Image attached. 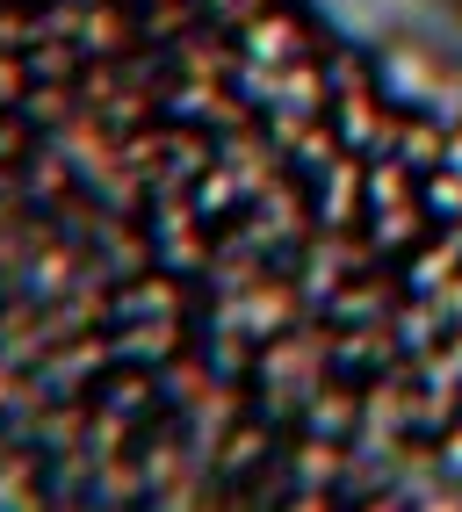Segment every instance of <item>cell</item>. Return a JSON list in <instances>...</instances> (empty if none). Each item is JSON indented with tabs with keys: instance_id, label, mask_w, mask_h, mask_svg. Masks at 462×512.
Wrapping results in <instances>:
<instances>
[{
	"instance_id": "6da1fadb",
	"label": "cell",
	"mask_w": 462,
	"mask_h": 512,
	"mask_svg": "<svg viewBox=\"0 0 462 512\" xmlns=\"http://www.w3.org/2000/svg\"><path fill=\"white\" fill-rule=\"evenodd\" d=\"M419 210H426V217H462V174H455V166L419 174Z\"/></svg>"
},
{
	"instance_id": "7a4b0ae2",
	"label": "cell",
	"mask_w": 462,
	"mask_h": 512,
	"mask_svg": "<svg viewBox=\"0 0 462 512\" xmlns=\"http://www.w3.org/2000/svg\"><path fill=\"white\" fill-rule=\"evenodd\" d=\"M354 181H361L354 166H333V174H325V188H318V217H325V224H333V217H347L354 202H361V188H354Z\"/></svg>"
},
{
	"instance_id": "3957f363",
	"label": "cell",
	"mask_w": 462,
	"mask_h": 512,
	"mask_svg": "<svg viewBox=\"0 0 462 512\" xmlns=\"http://www.w3.org/2000/svg\"><path fill=\"white\" fill-rule=\"evenodd\" d=\"M390 202H412V166H376L369 174V210H390Z\"/></svg>"
},
{
	"instance_id": "277c9868",
	"label": "cell",
	"mask_w": 462,
	"mask_h": 512,
	"mask_svg": "<svg viewBox=\"0 0 462 512\" xmlns=\"http://www.w3.org/2000/svg\"><path fill=\"white\" fill-rule=\"evenodd\" d=\"M441 166H455V174H462V130H455V138L441 145Z\"/></svg>"
},
{
	"instance_id": "5b68a950",
	"label": "cell",
	"mask_w": 462,
	"mask_h": 512,
	"mask_svg": "<svg viewBox=\"0 0 462 512\" xmlns=\"http://www.w3.org/2000/svg\"><path fill=\"white\" fill-rule=\"evenodd\" d=\"M448 469H455V476H462V440H448Z\"/></svg>"
},
{
	"instance_id": "8992f818",
	"label": "cell",
	"mask_w": 462,
	"mask_h": 512,
	"mask_svg": "<svg viewBox=\"0 0 462 512\" xmlns=\"http://www.w3.org/2000/svg\"><path fill=\"white\" fill-rule=\"evenodd\" d=\"M448 368H455V375H462V339H455V354H448Z\"/></svg>"
}]
</instances>
